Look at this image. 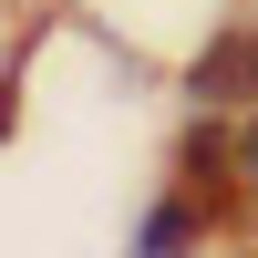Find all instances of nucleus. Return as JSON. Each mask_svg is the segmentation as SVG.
<instances>
[{
    "label": "nucleus",
    "mask_w": 258,
    "mask_h": 258,
    "mask_svg": "<svg viewBox=\"0 0 258 258\" xmlns=\"http://www.w3.org/2000/svg\"><path fill=\"white\" fill-rule=\"evenodd\" d=\"M0 124H11V114H0Z\"/></svg>",
    "instance_id": "obj_2"
},
{
    "label": "nucleus",
    "mask_w": 258,
    "mask_h": 258,
    "mask_svg": "<svg viewBox=\"0 0 258 258\" xmlns=\"http://www.w3.org/2000/svg\"><path fill=\"white\" fill-rule=\"evenodd\" d=\"M186 93L197 103H248L258 93V31H217L197 52V73H186Z\"/></svg>",
    "instance_id": "obj_1"
}]
</instances>
